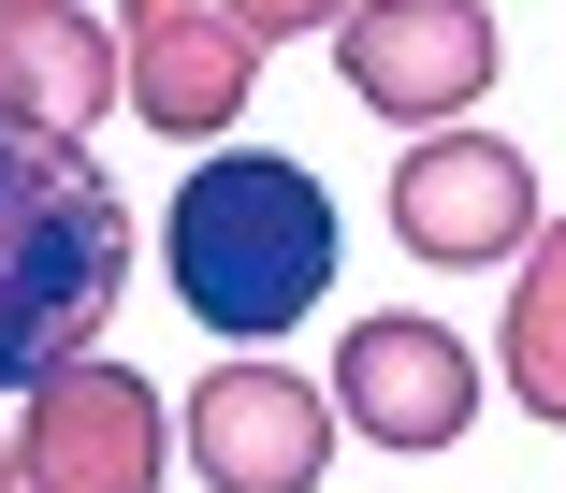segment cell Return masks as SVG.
I'll use <instances>...</instances> for the list:
<instances>
[{"instance_id":"8992f818","label":"cell","mask_w":566,"mask_h":493,"mask_svg":"<svg viewBox=\"0 0 566 493\" xmlns=\"http://www.w3.org/2000/svg\"><path fill=\"white\" fill-rule=\"evenodd\" d=\"M334 421H364V450H450L480 421V348L450 334V319H421V305H378V319H349L334 334Z\"/></svg>"},{"instance_id":"5b68a950","label":"cell","mask_w":566,"mask_h":493,"mask_svg":"<svg viewBox=\"0 0 566 493\" xmlns=\"http://www.w3.org/2000/svg\"><path fill=\"white\" fill-rule=\"evenodd\" d=\"M160 450H175L160 378H132L117 348H87L73 378H44L15 407V479L30 493H160Z\"/></svg>"},{"instance_id":"6da1fadb","label":"cell","mask_w":566,"mask_h":493,"mask_svg":"<svg viewBox=\"0 0 566 493\" xmlns=\"http://www.w3.org/2000/svg\"><path fill=\"white\" fill-rule=\"evenodd\" d=\"M132 291V189L59 132L0 116V392H44L102 348Z\"/></svg>"},{"instance_id":"8fae6325","label":"cell","mask_w":566,"mask_h":493,"mask_svg":"<svg viewBox=\"0 0 566 493\" xmlns=\"http://www.w3.org/2000/svg\"><path fill=\"white\" fill-rule=\"evenodd\" d=\"M233 15H248L262 44H291V30H349V0H233Z\"/></svg>"},{"instance_id":"277c9868","label":"cell","mask_w":566,"mask_h":493,"mask_svg":"<svg viewBox=\"0 0 566 493\" xmlns=\"http://www.w3.org/2000/svg\"><path fill=\"white\" fill-rule=\"evenodd\" d=\"M494 15L480 0H349V30H334V87L392 132H465V102L494 87Z\"/></svg>"},{"instance_id":"30bf717a","label":"cell","mask_w":566,"mask_h":493,"mask_svg":"<svg viewBox=\"0 0 566 493\" xmlns=\"http://www.w3.org/2000/svg\"><path fill=\"white\" fill-rule=\"evenodd\" d=\"M509 407L566 421V218L523 246V276H509Z\"/></svg>"},{"instance_id":"3957f363","label":"cell","mask_w":566,"mask_h":493,"mask_svg":"<svg viewBox=\"0 0 566 493\" xmlns=\"http://www.w3.org/2000/svg\"><path fill=\"white\" fill-rule=\"evenodd\" d=\"M552 218H537V160L509 132H421L392 160V246L436 276H480V262H523Z\"/></svg>"},{"instance_id":"52a82bcc","label":"cell","mask_w":566,"mask_h":493,"mask_svg":"<svg viewBox=\"0 0 566 493\" xmlns=\"http://www.w3.org/2000/svg\"><path fill=\"white\" fill-rule=\"evenodd\" d=\"M117 59H132V116H146V132L218 146L248 116V87H262L276 44L233 15V0H117Z\"/></svg>"},{"instance_id":"9c48e42d","label":"cell","mask_w":566,"mask_h":493,"mask_svg":"<svg viewBox=\"0 0 566 493\" xmlns=\"http://www.w3.org/2000/svg\"><path fill=\"white\" fill-rule=\"evenodd\" d=\"M117 87H132V59H117L102 15H73V0H0V116H15V132L87 146L102 116H117Z\"/></svg>"},{"instance_id":"7c38bea8","label":"cell","mask_w":566,"mask_h":493,"mask_svg":"<svg viewBox=\"0 0 566 493\" xmlns=\"http://www.w3.org/2000/svg\"><path fill=\"white\" fill-rule=\"evenodd\" d=\"M0 493H30V479H15V436H0Z\"/></svg>"},{"instance_id":"7a4b0ae2","label":"cell","mask_w":566,"mask_h":493,"mask_svg":"<svg viewBox=\"0 0 566 493\" xmlns=\"http://www.w3.org/2000/svg\"><path fill=\"white\" fill-rule=\"evenodd\" d=\"M160 276H175V305L233 348V363L276 348V334L319 305V276H334V189H319L305 160H276V146L189 160V189H175V218H160Z\"/></svg>"},{"instance_id":"ba28073f","label":"cell","mask_w":566,"mask_h":493,"mask_svg":"<svg viewBox=\"0 0 566 493\" xmlns=\"http://www.w3.org/2000/svg\"><path fill=\"white\" fill-rule=\"evenodd\" d=\"M189 464L218 479V493H319V464H334V392H305L276 348H248V363H218V378L189 392Z\"/></svg>"}]
</instances>
